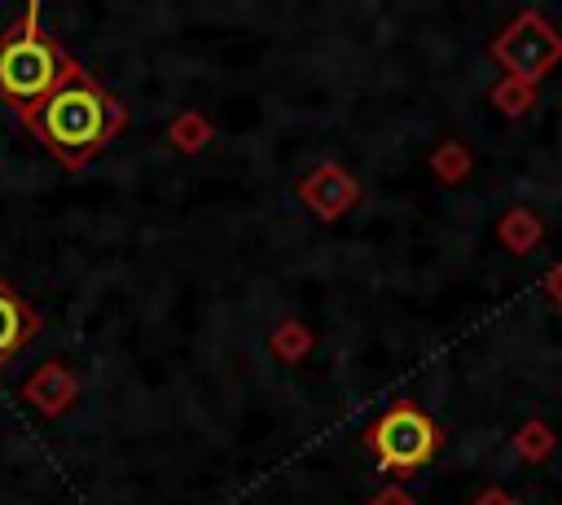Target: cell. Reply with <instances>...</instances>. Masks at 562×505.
I'll use <instances>...</instances> for the list:
<instances>
[{
    "label": "cell",
    "instance_id": "obj_6",
    "mask_svg": "<svg viewBox=\"0 0 562 505\" xmlns=\"http://www.w3.org/2000/svg\"><path fill=\"white\" fill-rule=\"evenodd\" d=\"M22 400L35 404L44 417H61V413L79 400V373H75L66 360H44L40 369L26 373Z\"/></svg>",
    "mask_w": 562,
    "mask_h": 505
},
{
    "label": "cell",
    "instance_id": "obj_3",
    "mask_svg": "<svg viewBox=\"0 0 562 505\" xmlns=\"http://www.w3.org/2000/svg\"><path fill=\"white\" fill-rule=\"evenodd\" d=\"M364 448L373 452V461L395 474V479H408L417 470H426L439 448H443V426L413 400H395L382 417L369 422L364 430Z\"/></svg>",
    "mask_w": 562,
    "mask_h": 505
},
{
    "label": "cell",
    "instance_id": "obj_14",
    "mask_svg": "<svg viewBox=\"0 0 562 505\" xmlns=\"http://www.w3.org/2000/svg\"><path fill=\"white\" fill-rule=\"evenodd\" d=\"M369 505H417V496L408 487H400V483H386L382 492L369 496Z\"/></svg>",
    "mask_w": 562,
    "mask_h": 505
},
{
    "label": "cell",
    "instance_id": "obj_1",
    "mask_svg": "<svg viewBox=\"0 0 562 505\" xmlns=\"http://www.w3.org/2000/svg\"><path fill=\"white\" fill-rule=\"evenodd\" d=\"M31 136L66 167L92 162L127 123V110L119 105L114 92H105L79 61L66 66L61 83L35 105L31 119H22Z\"/></svg>",
    "mask_w": 562,
    "mask_h": 505
},
{
    "label": "cell",
    "instance_id": "obj_11",
    "mask_svg": "<svg viewBox=\"0 0 562 505\" xmlns=\"http://www.w3.org/2000/svg\"><path fill=\"white\" fill-rule=\"evenodd\" d=\"M487 101H492L505 119H522V114H531V105H536V88H527V83H518V79L505 75V79L492 83Z\"/></svg>",
    "mask_w": 562,
    "mask_h": 505
},
{
    "label": "cell",
    "instance_id": "obj_12",
    "mask_svg": "<svg viewBox=\"0 0 562 505\" xmlns=\"http://www.w3.org/2000/svg\"><path fill=\"white\" fill-rule=\"evenodd\" d=\"M272 351H277V360L299 364V360L312 351V329H307L303 321H281V325L272 329Z\"/></svg>",
    "mask_w": 562,
    "mask_h": 505
},
{
    "label": "cell",
    "instance_id": "obj_7",
    "mask_svg": "<svg viewBox=\"0 0 562 505\" xmlns=\"http://www.w3.org/2000/svg\"><path fill=\"white\" fill-rule=\"evenodd\" d=\"M40 334V316L9 290V281L0 277V369Z\"/></svg>",
    "mask_w": 562,
    "mask_h": 505
},
{
    "label": "cell",
    "instance_id": "obj_16",
    "mask_svg": "<svg viewBox=\"0 0 562 505\" xmlns=\"http://www.w3.org/2000/svg\"><path fill=\"white\" fill-rule=\"evenodd\" d=\"M470 505H518V496H514V492H505V487H483Z\"/></svg>",
    "mask_w": 562,
    "mask_h": 505
},
{
    "label": "cell",
    "instance_id": "obj_15",
    "mask_svg": "<svg viewBox=\"0 0 562 505\" xmlns=\"http://www.w3.org/2000/svg\"><path fill=\"white\" fill-rule=\"evenodd\" d=\"M544 299L562 307V259H558V263H553V268L544 272Z\"/></svg>",
    "mask_w": 562,
    "mask_h": 505
},
{
    "label": "cell",
    "instance_id": "obj_2",
    "mask_svg": "<svg viewBox=\"0 0 562 505\" xmlns=\"http://www.w3.org/2000/svg\"><path fill=\"white\" fill-rule=\"evenodd\" d=\"M70 61L75 57H66L61 44L40 26V4H26L22 18L0 35V97L31 119L35 105L61 83Z\"/></svg>",
    "mask_w": 562,
    "mask_h": 505
},
{
    "label": "cell",
    "instance_id": "obj_4",
    "mask_svg": "<svg viewBox=\"0 0 562 505\" xmlns=\"http://www.w3.org/2000/svg\"><path fill=\"white\" fill-rule=\"evenodd\" d=\"M501 70L527 88H536L558 61H562V31L540 13V9H522L487 48Z\"/></svg>",
    "mask_w": 562,
    "mask_h": 505
},
{
    "label": "cell",
    "instance_id": "obj_8",
    "mask_svg": "<svg viewBox=\"0 0 562 505\" xmlns=\"http://www.w3.org/2000/svg\"><path fill=\"white\" fill-rule=\"evenodd\" d=\"M496 242H501L509 255H531V250L544 242V220H540L531 206H509V211L496 220Z\"/></svg>",
    "mask_w": 562,
    "mask_h": 505
},
{
    "label": "cell",
    "instance_id": "obj_9",
    "mask_svg": "<svg viewBox=\"0 0 562 505\" xmlns=\"http://www.w3.org/2000/svg\"><path fill=\"white\" fill-rule=\"evenodd\" d=\"M509 448L518 452V461H527V465H544V461L553 457V448H558V435H553V426H549L544 417H527V422L514 430Z\"/></svg>",
    "mask_w": 562,
    "mask_h": 505
},
{
    "label": "cell",
    "instance_id": "obj_5",
    "mask_svg": "<svg viewBox=\"0 0 562 505\" xmlns=\"http://www.w3.org/2000/svg\"><path fill=\"white\" fill-rule=\"evenodd\" d=\"M294 193L316 220H342L360 202V180L338 162H316L307 176H299Z\"/></svg>",
    "mask_w": 562,
    "mask_h": 505
},
{
    "label": "cell",
    "instance_id": "obj_13",
    "mask_svg": "<svg viewBox=\"0 0 562 505\" xmlns=\"http://www.w3.org/2000/svg\"><path fill=\"white\" fill-rule=\"evenodd\" d=\"M167 136H171V149H180V154H198V149L211 141V123H206L198 110H184V114L167 127Z\"/></svg>",
    "mask_w": 562,
    "mask_h": 505
},
{
    "label": "cell",
    "instance_id": "obj_10",
    "mask_svg": "<svg viewBox=\"0 0 562 505\" xmlns=\"http://www.w3.org/2000/svg\"><path fill=\"white\" fill-rule=\"evenodd\" d=\"M470 167H474V154L461 141H439L430 154V171L439 184H461L470 176Z\"/></svg>",
    "mask_w": 562,
    "mask_h": 505
}]
</instances>
